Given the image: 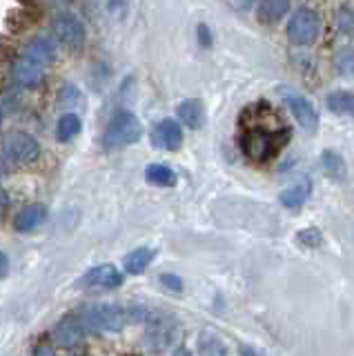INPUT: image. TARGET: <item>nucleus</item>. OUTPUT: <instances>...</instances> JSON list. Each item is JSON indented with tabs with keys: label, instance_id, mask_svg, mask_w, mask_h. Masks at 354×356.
Listing matches in <instances>:
<instances>
[{
	"label": "nucleus",
	"instance_id": "obj_36",
	"mask_svg": "<svg viewBox=\"0 0 354 356\" xmlns=\"http://www.w3.org/2000/svg\"><path fill=\"white\" fill-rule=\"evenodd\" d=\"M0 125H3V111H0Z\"/></svg>",
	"mask_w": 354,
	"mask_h": 356
},
{
	"label": "nucleus",
	"instance_id": "obj_16",
	"mask_svg": "<svg viewBox=\"0 0 354 356\" xmlns=\"http://www.w3.org/2000/svg\"><path fill=\"white\" fill-rule=\"evenodd\" d=\"M23 56H27V58L36 60L40 65H47L54 60V56H56V47H54V42L47 38H34L25 44Z\"/></svg>",
	"mask_w": 354,
	"mask_h": 356
},
{
	"label": "nucleus",
	"instance_id": "obj_12",
	"mask_svg": "<svg viewBox=\"0 0 354 356\" xmlns=\"http://www.w3.org/2000/svg\"><path fill=\"white\" fill-rule=\"evenodd\" d=\"M47 218V207L42 203H31L23 207L14 218V229L16 232H34L38 225H42Z\"/></svg>",
	"mask_w": 354,
	"mask_h": 356
},
{
	"label": "nucleus",
	"instance_id": "obj_30",
	"mask_svg": "<svg viewBox=\"0 0 354 356\" xmlns=\"http://www.w3.org/2000/svg\"><path fill=\"white\" fill-rule=\"evenodd\" d=\"M34 356H54V350L49 348V345H38Z\"/></svg>",
	"mask_w": 354,
	"mask_h": 356
},
{
	"label": "nucleus",
	"instance_id": "obj_3",
	"mask_svg": "<svg viewBox=\"0 0 354 356\" xmlns=\"http://www.w3.org/2000/svg\"><path fill=\"white\" fill-rule=\"evenodd\" d=\"M143 136L140 120L127 109H118L116 114L109 118L105 134H103V145L107 149H118L127 147V145L136 143Z\"/></svg>",
	"mask_w": 354,
	"mask_h": 356
},
{
	"label": "nucleus",
	"instance_id": "obj_25",
	"mask_svg": "<svg viewBox=\"0 0 354 356\" xmlns=\"http://www.w3.org/2000/svg\"><path fill=\"white\" fill-rule=\"evenodd\" d=\"M296 241L301 243V245H307V248H316V245L321 243V232L314 229V227H309L305 232H298L296 234Z\"/></svg>",
	"mask_w": 354,
	"mask_h": 356
},
{
	"label": "nucleus",
	"instance_id": "obj_19",
	"mask_svg": "<svg viewBox=\"0 0 354 356\" xmlns=\"http://www.w3.org/2000/svg\"><path fill=\"white\" fill-rule=\"evenodd\" d=\"M152 261H154V250H150V248H138V250L129 252L125 256L123 265H125V272L127 274H140V272L147 270Z\"/></svg>",
	"mask_w": 354,
	"mask_h": 356
},
{
	"label": "nucleus",
	"instance_id": "obj_23",
	"mask_svg": "<svg viewBox=\"0 0 354 356\" xmlns=\"http://www.w3.org/2000/svg\"><path fill=\"white\" fill-rule=\"evenodd\" d=\"M198 352H201V356H227L223 341L209 332L203 334L201 341H198Z\"/></svg>",
	"mask_w": 354,
	"mask_h": 356
},
{
	"label": "nucleus",
	"instance_id": "obj_10",
	"mask_svg": "<svg viewBox=\"0 0 354 356\" xmlns=\"http://www.w3.org/2000/svg\"><path fill=\"white\" fill-rule=\"evenodd\" d=\"M85 325L81 316H65L63 321H58V325L54 327V341H56V345H61V348H74V345H79L85 337Z\"/></svg>",
	"mask_w": 354,
	"mask_h": 356
},
{
	"label": "nucleus",
	"instance_id": "obj_2",
	"mask_svg": "<svg viewBox=\"0 0 354 356\" xmlns=\"http://www.w3.org/2000/svg\"><path fill=\"white\" fill-rule=\"evenodd\" d=\"M87 332H120L127 323L147 318L145 309L138 307H120V305H92L83 314H79Z\"/></svg>",
	"mask_w": 354,
	"mask_h": 356
},
{
	"label": "nucleus",
	"instance_id": "obj_27",
	"mask_svg": "<svg viewBox=\"0 0 354 356\" xmlns=\"http://www.w3.org/2000/svg\"><path fill=\"white\" fill-rule=\"evenodd\" d=\"M161 283L168 289H172V292H183V281H181L179 276H174V274H163Z\"/></svg>",
	"mask_w": 354,
	"mask_h": 356
},
{
	"label": "nucleus",
	"instance_id": "obj_4",
	"mask_svg": "<svg viewBox=\"0 0 354 356\" xmlns=\"http://www.w3.org/2000/svg\"><path fill=\"white\" fill-rule=\"evenodd\" d=\"M321 31V18L316 16V11L312 9H298L294 11V16L287 20V38H290L294 44H312L319 38Z\"/></svg>",
	"mask_w": 354,
	"mask_h": 356
},
{
	"label": "nucleus",
	"instance_id": "obj_21",
	"mask_svg": "<svg viewBox=\"0 0 354 356\" xmlns=\"http://www.w3.org/2000/svg\"><path fill=\"white\" fill-rule=\"evenodd\" d=\"M81 127H83V122H81L79 114H74V111H70V114L61 116L58 125H56V136H58V140L67 143V140H72V138L79 136V134H81Z\"/></svg>",
	"mask_w": 354,
	"mask_h": 356
},
{
	"label": "nucleus",
	"instance_id": "obj_17",
	"mask_svg": "<svg viewBox=\"0 0 354 356\" xmlns=\"http://www.w3.org/2000/svg\"><path fill=\"white\" fill-rule=\"evenodd\" d=\"M287 9H290V0H261L259 20L263 25H274L287 14Z\"/></svg>",
	"mask_w": 354,
	"mask_h": 356
},
{
	"label": "nucleus",
	"instance_id": "obj_1",
	"mask_svg": "<svg viewBox=\"0 0 354 356\" xmlns=\"http://www.w3.org/2000/svg\"><path fill=\"white\" fill-rule=\"evenodd\" d=\"M290 125L279 116L268 100H257L243 107L239 116V145L252 163H270L290 143Z\"/></svg>",
	"mask_w": 354,
	"mask_h": 356
},
{
	"label": "nucleus",
	"instance_id": "obj_22",
	"mask_svg": "<svg viewBox=\"0 0 354 356\" xmlns=\"http://www.w3.org/2000/svg\"><path fill=\"white\" fill-rule=\"evenodd\" d=\"M321 165H323V170L330 178H337V181L346 178V163H343V159L337 152L328 149L321 154Z\"/></svg>",
	"mask_w": 354,
	"mask_h": 356
},
{
	"label": "nucleus",
	"instance_id": "obj_28",
	"mask_svg": "<svg viewBox=\"0 0 354 356\" xmlns=\"http://www.w3.org/2000/svg\"><path fill=\"white\" fill-rule=\"evenodd\" d=\"M196 36H198V40H201L203 47H209V44H212V31H209V27L203 25V22L196 27Z\"/></svg>",
	"mask_w": 354,
	"mask_h": 356
},
{
	"label": "nucleus",
	"instance_id": "obj_35",
	"mask_svg": "<svg viewBox=\"0 0 354 356\" xmlns=\"http://www.w3.org/2000/svg\"><path fill=\"white\" fill-rule=\"evenodd\" d=\"M20 3H23V5H29V3H31V0H20Z\"/></svg>",
	"mask_w": 354,
	"mask_h": 356
},
{
	"label": "nucleus",
	"instance_id": "obj_15",
	"mask_svg": "<svg viewBox=\"0 0 354 356\" xmlns=\"http://www.w3.org/2000/svg\"><path fill=\"white\" fill-rule=\"evenodd\" d=\"M309 194H312V183H309L307 178H303V181L294 183L292 187L283 189L279 200H281V205L287 209H298L309 198Z\"/></svg>",
	"mask_w": 354,
	"mask_h": 356
},
{
	"label": "nucleus",
	"instance_id": "obj_8",
	"mask_svg": "<svg viewBox=\"0 0 354 356\" xmlns=\"http://www.w3.org/2000/svg\"><path fill=\"white\" fill-rule=\"evenodd\" d=\"M152 140L156 147L161 149H168V152H176L183 145V129H181V122H176L172 118H165L161 120L156 127L152 131Z\"/></svg>",
	"mask_w": 354,
	"mask_h": 356
},
{
	"label": "nucleus",
	"instance_id": "obj_33",
	"mask_svg": "<svg viewBox=\"0 0 354 356\" xmlns=\"http://www.w3.org/2000/svg\"><path fill=\"white\" fill-rule=\"evenodd\" d=\"M120 3H123V0H109V7L116 9V7H120Z\"/></svg>",
	"mask_w": 354,
	"mask_h": 356
},
{
	"label": "nucleus",
	"instance_id": "obj_14",
	"mask_svg": "<svg viewBox=\"0 0 354 356\" xmlns=\"http://www.w3.org/2000/svg\"><path fill=\"white\" fill-rule=\"evenodd\" d=\"M176 114H179L181 122L187 129H201L205 125V107L196 98H187L183 103H179Z\"/></svg>",
	"mask_w": 354,
	"mask_h": 356
},
{
	"label": "nucleus",
	"instance_id": "obj_20",
	"mask_svg": "<svg viewBox=\"0 0 354 356\" xmlns=\"http://www.w3.org/2000/svg\"><path fill=\"white\" fill-rule=\"evenodd\" d=\"M145 178L156 187H172L176 185V174L170 165H163V163H154L145 170Z\"/></svg>",
	"mask_w": 354,
	"mask_h": 356
},
{
	"label": "nucleus",
	"instance_id": "obj_24",
	"mask_svg": "<svg viewBox=\"0 0 354 356\" xmlns=\"http://www.w3.org/2000/svg\"><path fill=\"white\" fill-rule=\"evenodd\" d=\"M337 65L346 76H354V49L352 47H343L337 54Z\"/></svg>",
	"mask_w": 354,
	"mask_h": 356
},
{
	"label": "nucleus",
	"instance_id": "obj_32",
	"mask_svg": "<svg viewBox=\"0 0 354 356\" xmlns=\"http://www.w3.org/2000/svg\"><path fill=\"white\" fill-rule=\"evenodd\" d=\"M174 356H192V352L187 350V348H179V350L174 352Z\"/></svg>",
	"mask_w": 354,
	"mask_h": 356
},
{
	"label": "nucleus",
	"instance_id": "obj_34",
	"mask_svg": "<svg viewBox=\"0 0 354 356\" xmlns=\"http://www.w3.org/2000/svg\"><path fill=\"white\" fill-rule=\"evenodd\" d=\"M5 174V167H3V163H0V176H3Z\"/></svg>",
	"mask_w": 354,
	"mask_h": 356
},
{
	"label": "nucleus",
	"instance_id": "obj_18",
	"mask_svg": "<svg viewBox=\"0 0 354 356\" xmlns=\"http://www.w3.org/2000/svg\"><path fill=\"white\" fill-rule=\"evenodd\" d=\"M325 105L332 114L354 118V94L352 92H332L325 100Z\"/></svg>",
	"mask_w": 354,
	"mask_h": 356
},
{
	"label": "nucleus",
	"instance_id": "obj_13",
	"mask_svg": "<svg viewBox=\"0 0 354 356\" xmlns=\"http://www.w3.org/2000/svg\"><path fill=\"white\" fill-rule=\"evenodd\" d=\"M85 285H94V287H118L123 283V274H120L114 265H98L94 270H90L83 276Z\"/></svg>",
	"mask_w": 354,
	"mask_h": 356
},
{
	"label": "nucleus",
	"instance_id": "obj_26",
	"mask_svg": "<svg viewBox=\"0 0 354 356\" xmlns=\"http://www.w3.org/2000/svg\"><path fill=\"white\" fill-rule=\"evenodd\" d=\"M339 27L343 31H348V33L354 31V14H352L350 9H341L339 11Z\"/></svg>",
	"mask_w": 354,
	"mask_h": 356
},
{
	"label": "nucleus",
	"instance_id": "obj_31",
	"mask_svg": "<svg viewBox=\"0 0 354 356\" xmlns=\"http://www.w3.org/2000/svg\"><path fill=\"white\" fill-rule=\"evenodd\" d=\"M7 270H9V259L5 254H0V278L7 274Z\"/></svg>",
	"mask_w": 354,
	"mask_h": 356
},
{
	"label": "nucleus",
	"instance_id": "obj_6",
	"mask_svg": "<svg viewBox=\"0 0 354 356\" xmlns=\"http://www.w3.org/2000/svg\"><path fill=\"white\" fill-rule=\"evenodd\" d=\"M51 29H54V36L56 40H61L63 44H67L70 49H79L83 47L85 42V27L79 16L70 14V11H63L51 22Z\"/></svg>",
	"mask_w": 354,
	"mask_h": 356
},
{
	"label": "nucleus",
	"instance_id": "obj_5",
	"mask_svg": "<svg viewBox=\"0 0 354 356\" xmlns=\"http://www.w3.org/2000/svg\"><path fill=\"white\" fill-rule=\"evenodd\" d=\"M3 154L16 165H27L38 159L40 145L34 136L25 131H9L3 138Z\"/></svg>",
	"mask_w": 354,
	"mask_h": 356
},
{
	"label": "nucleus",
	"instance_id": "obj_9",
	"mask_svg": "<svg viewBox=\"0 0 354 356\" xmlns=\"http://www.w3.org/2000/svg\"><path fill=\"white\" fill-rule=\"evenodd\" d=\"M287 107H290L292 116L305 131L314 134L319 129V111L312 105V100H307L305 96H287Z\"/></svg>",
	"mask_w": 354,
	"mask_h": 356
},
{
	"label": "nucleus",
	"instance_id": "obj_11",
	"mask_svg": "<svg viewBox=\"0 0 354 356\" xmlns=\"http://www.w3.org/2000/svg\"><path fill=\"white\" fill-rule=\"evenodd\" d=\"M42 72H45V65H40L36 60L27 58V56H23V58H18L12 67V76L14 81L20 85V87H38L40 81H42Z\"/></svg>",
	"mask_w": 354,
	"mask_h": 356
},
{
	"label": "nucleus",
	"instance_id": "obj_29",
	"mask_svg": "<svg viewBox=\"0 0 354 356\" xmlns=\"http://www.w3.org/2000/svg\"><path fill=\"white\" fill-rule=\"evenodd\" d=\"M7 207H9V196H7V192H5V189L0 187V218L5 216Z\"/></svg>",
	"mask_w": 354,
	"mask_h": 356
},
{
	"label": "nucleus",
	"instance_id": "obj_7",
	"mask_svg": "<svg viewBox=\"0 0 354 356\" xmlns=\"http://www.w3.org/2000/svg\"><path fill=\"white\" fill-rule=\"evenodd\" d=\"M179 332V323L172 316H156L150 321V327L145 334V345L152 352H163L165 348H170Z\"/></svg>",
	"mask_w": 354,
	"mask_h": 356
}]
</instances>
